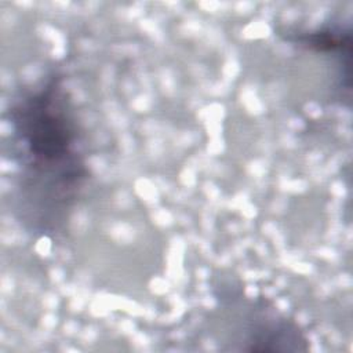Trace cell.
Instances as JSON below:
<instances>
[{
  "label": "cell",
  "mask_w": 353,
  "mask_h": 353,
  "mask_svg": "<svg viewBox=\"0 0 353 353\" xmlns=\"http://www.w3.org/2000/svg\"><path fill=\"white\" fill-rule=\"evenodd\" d=\"M244 316V342L254 352H301L307 350V339L299 327L269 307L263 298L248 302Z\"/></svg>",
  "instance_id": "obj_2"
},
{
  "label": "cell",
  "mask_w": 353,
  "mask_h": 353,
  "mask_svg": "<svg viewBox=\"0 0 353 353\" xmlns=\"http://www.w3.org/2000/svg\"><path fill=\"white\" fill-rule=\"evenodd\" d=\"M11 127L29 221L36 232L55 233L88 178L61 79L50 77L25 94L11 109Z\"/></svg>",
  "instance_id": "obj_1"
},
{
  "label": "cell",
  "mask_w": 353,
  "mask_h": 353,
  "mask_svg": "<svg viewBox=\"0 0 353 353\" xmlns=\"http://www.w3.org/2000/svg\"><path fill=\"white\" fill-rule=\"evenodd\" d=\"M292 43L306 47L307 50L331 54L341 62L343 77L350 83V61H352V30L347 25L327 23L321 28L294 33L287 37Z\"/></svg>",
  "instance_id": "obj_3"
}]
</instances>
